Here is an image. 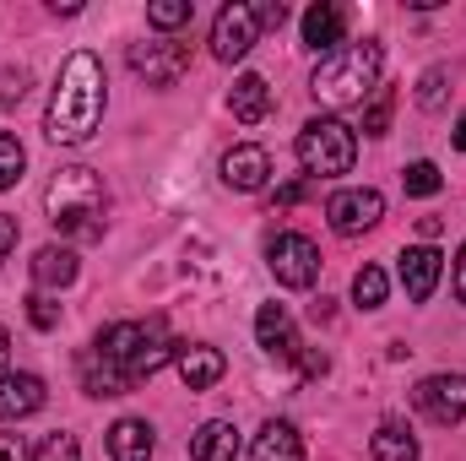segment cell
<instances>
[{
  "instance_id": "cell-1",
  "label": "cell",
  "mask_w": 466,
  "mask_h": 461,
  "mask_svg": "<svg viewBox=\"0 0 466 461\" xmlns=\"http://www.w3.org/2000/svg\"><path fill=\"white\" fill-rule=\"evenodd\" d=\"M104 87H109V82H104V60H98L93 49L66 55V66H60V77H55V87H49L44 136H49L55 147H82V141H93V130L104 125V104H109Z\"/></svg>"
},
{
  "instance_id": "cell-2",
  "label": "cell",
  "mask_w": 466,
  "mask_h": 461,
  "mask_svg": "<svg viewBox=\"0 0 466 461\" xmlns=\"http://www.w3.org/2000/svg\"><path fill=\"white\" fill-rule=\"evenodd\" d=\"M380 60H385V55H380L374 38L342 44V49L320 55V66H315V77H309V93H315L326 109H352V104L374 98V87H380Z\"/></svg>"
},
{
  "instance_id": "cell-3",
  "label": "cell",
  "mask_w": 466,
  "mask_h": 461,
  "mask_svg": "<svg viewBox=\"0 0 466 461\" xmlns=\"http://www.w3.org/2000/svg\"><path fill=\"white\" fill-rule=\"evenodd\" d=\"M44 207H49V223L66 239H98L104 233V179L87 163H71L49 179Z\"/></svg>"
},
{
  "instance_id": "cell-4",
  "label": "cell",
  "mask_w": 466,
  "mask_h": 461,
  "mask_svg": "<svg viewBox=\"0 0 466 461\" xmlns=\"http://www.w3.org/2000/svg\"><path fill=\"white\" fill-rule=\"evenodd\" d=\"M293 152H299V163H304V174H309V179H342V174H352V158H358V136H352L348 119L315 115L309 125H304V130H299Z\"/></svg>"
},
{
  "instance_id": "cell-5",
  "label": "cell",
  "mask_w": 466,
  "mask_h": 461,
  "mask_svg": "<svg viewBox=\"0 0 466 461\" xmlns=\"http://www.w3.org/2000/svg\"><path fill=\"white\" fill-rule=\"evenodd\" d=\"M266 266H271L277 288L304 293V288H315V277H320V250H315V239H304V233H277V239L266 244Z\"/></svg>"
},
{
  "instance_id": "cell-6",
  "label": "cell",
  "mask_w": 466,
  "mask_h": 461,
  "mask_svg": "<svg viewBox=\"0 0 466 461\" xmlns=\"http://www.w3.org/2000/svg\"><path fill=\"white\" fill-rule=\"evenodd\" d=\"M412 407H418L429 424L456 429V424L466 418V374H429V380H418Z\"/></svg>"
},
{
  "instance_id": "cell-7",
  "label": "cell",
  "mask_w": 466,
  "mask_h": 461,
  "mask_svg": "<svg viewBox=\"0 0 466 461\" xmlns=\"http://www.w3.org/2000/svg\"><path fill=\"white\" fill-rule=\"evenodd\" d=\"M130 71L147 77V87H174L190 71V44L157 38V44H130Z\"/></svg>"
},
{
  "instance_id": "cell-8",
  "label": "cell",
  "mask_w": 466,
  "mask_h": 461,
  "mask_svg": "<svg viewBox=\"0 0 466 461\" xmlns=\"http://www.w3.org/2000/svg\"><path fill=\"white\" fill-rule=\"evenodd\" d=\"M385 218V196L380 190H369V185H352V190H337L331 201H326V223L342 233V239H358V233H369L374 223Z\"/></svg>"
},
{
  "instance_id": "cell-9",
  "label": "cell",
  "mask_w": 466,
  "mask_h": 461,
  "mask_svg": "<svg viewBox=\"0 0 466 461\" xmlns=\"http://www.w3.org/2000/svg\"><path fill=\"white\" fill-rule=\"evenodd\" d=\"M255 38H260V22H255V5H244V0H233L218 11V22H212V55L233 66V60H244L249 49H255Z\"/></svg>"
},
{
  "instance_id": "cell-10",
  "label": "cell",
  "mask_w": 466,
  "mask_h": 461,
  "mask_svg": "<svg viewBox=\"0 0 466 461\" xmlns=\"http://www.w3.org/2000/svg\"><path fill=\"white\" fill-rule=\"evenodd\" d=\"M396 277H401V288H407V299H412V304H429V299H434V288H440V277H445V255H440L434 244H407V250H401Z\"/></svg>"
},
{
  "instance_id": "cell-11",
  "label": "cell",
  "mask_w": 466,
  "mask_h": 461,
  "mask_svg": "<svg viewBox=\"0 0 466 461\" xmlns=\"http://www.w3.org/2000/svg\"><path fill=\"white\" fill-rule=\"evenodd\" d=\"M163 332H168V326H163L157 315H152V321H115V326H104V332H98V343H93V347H98L104 358H115L119 369L130 374L136 353L152 343V337H163Z\"/></svg>"
},
{
  "instance_id": "cell-12",
  "label": "cell",
  "mask_w": 466,
  "mask_h": 461,
  "mask_svg": "<svg viewBox=\"0 0 466 461\" xmlns=\"http://www.w3.org/2000/svg\"><path fill=\"white\" fill-rule=\"evenodd\" d=\"M44 402H49V391H44L38 374H27V369H5V374H0V424H22V418H33Z\"/></svg>"
},
{
  "instance_id": "cell-13",
  "label": "cell",
  "mask_w": 466,
  "mask_h": 461,
  "mask_svg": "<svg viewBox=\"0 0 466 461\" xmlns=\"http://www.w3.org/2000/svg\"><path fill=\"white\" fill-rule=\"evenodd\" d=\"M266 179H271V152H266V147L244 141V147L223 152V185H228V190L249 196V190H266Z\"/></svg>"
},
{
  "instance_id": "cell-14",
  "label": "cell",
  "mask_w": 466,
  "mask_h": 461,
  "mask_svg": "<svg viewBox=\"0 0 466 461\" xmlns=\"http://www.w3.org/2000/svg\"><path fill=\"white\" fill-rule=\"evenodd\" d=\"M174 369H179V380H185L190 391H212V385L228 374V358H223L218 347H207V343H179Z\"/></svg>"
},
{
  "instance_id": "cell-15",
  "label": "cell",
  "mask_w": 466,
  "mask_h": 461,
  "mask_svg": "<svg viewBox=\"0 0 466 461\" xmlns=\"http://www.w3.org/2000/svg\"><path fill=\"white\" fill-rule=\"evenodd\" d=\"M255 343L266 347L271 358H282V364L304 353L299 332H293V315H288L282 304H260V310H255Z\"/></svg>"
},
{
  "instance_id": "cell-16",
  "label": "cell",
  "mask_w": 466,
  "mask_h": 461,
  "mask_svg": "<svg viewBox=\"0 0 466 461\" xmlns=\"http://www.w3.org/2000/svg\"><path fill=\"white\" fill-rule=\"evenodd\" d=\"M76 374H82V391H87V396H130V391H136V380L119 369L115 358H104L98 347H87V353L76 358Z\"/></svg>"
},
{
  "instance_id": "cell-17",
  "label": "cell",
  "mask_w": 466,
  "mask_h": 461,
  "mask_svg": "<svg viewBox=\"0 0 466 461\" xmlns=\"http://www.w3.org/2000/svg\"><path fill=\"white\" fill-rule=\"evenodd\" d=\"M342 33H348V11H342V5H331V0H315V5L304 11V44H309L315 55H331V49H342Z\"/></svg>"
},
{
  "instance_id": "cell-18",
  "label": "cell",
  "mask_w": 466,
  "mask_h": 461,
  "mask_svg": "<svg viewBox=\"0 0 466 461\" xmlns=\"http://www.w3.org/2000/svg\"><path fill=\"white\" fill-rule=\"evenodd\" d=\"M249 461H304V440L288 418H266L260 435L249 440Z\"/></svg>"
},
{
  "instance_id": "cell-19",
  "label": "cell",
  "mask_w": 466,
  "mask_h": 461,
  "mask_svg": "<svg viewBox=\"0 0 466 461\" xmlns=\"http://www.w3.org/2000/svg\"><path fill=\"white\" fill-rule=\"evenodd\" d=\"M76 271H82V261H76V250H71V244H44V250L33 255V282H38V293L71 288V282H76Z\"/></svg>"
},
{
  "instance_id": "cell-20",
  "label": "cell",
  "mask_w": 466,
  "mask_h": 461,
  "mask_svg": "<svg viewBox=\"0 0 466 461\" xmlns=\"http://www.w3.org/2000/svg\"><path fill=\"white\" fill-rule=\"evenodd\" d=\"M233 456H238V429L228 418H207L190 435V461H233Z\"/></svg>"
},
{
  "instance_id": "cell-21",
  "label": "cell",
  "mask_w": 466,
  "mask_h": 461,
  "mask_svg": "<svg viewBox=\"0 0 466 461\" xmlns=\"http://www.w3.org/2000/svg\"><path fill=\"white\" fill-rule=\"evenodd\" d=\"M157 440H152V424L147 418H119L109 429V461H152Z\"/></svg>"
},
{
  "instance_id": "cell-22",
  "label": "cell",
  "mask_w": 466,
  "mask_h": 461,
  "mask_svg": "<svg viewBox=\"0 0 466 461\" xmlns=\"http://www.w3.org/2000/svg\"><path fill=\"white\" fill-rule=\"evenodd\" d=\"M228 109H233L238 125H260V119L271 115V87H266V77L244 71V77L233 82V93H228Z\"/></svg>"
},
{
  "instance_id": "cell-23",
  "label": "cell",
  "mask_w": 466,
  "mask_h": 461,
  "mask_svg": "<svg viewBox=\"0 0 466 461\" xmlns=\"http://www.w3.org/2000/svg\"><path fill=\"white\" fill-rule=\"evenodd\" d=\"M369 451H374V461H418V435H412L407 424H396V418H385V424L374 429V440H369Z\"/></svg>"
},
{
  "instance_id": "cell-24",
  "label": "cell",
  "mask_w": 466,
  "mask_h": 461,
  "mask_svg": "<svg viewBox=\"0 0 466 461\" xmlns=\"http://www.w3.org/2000/svg\"><path fill=\"white\" fill-rule=\"evenodd\" d=\"M385 293H390V277H385L380 266H363V271L352 277V304H358V310H380Z\"/></svg>"
},
{
  "instance_id": "cell-25",
  "label": "cell",
  "mask_w": 466,
  "mask_h": 461,
  "mask_svg": "<svg viewBox=\"0 0 466 461\" xmlns=\"http://www.w3.org/2000/svg\"><path fill=\"white\" fill-rule=\"evenodd\" d=\"M190 16H196L190 0H152V5H147V22H152L157 33H174V27H185Z\"/></svg>"
},
{
  "instance_id": "cell-26",
  "label": "cell",
  "mask_w": 466,
  "mask_h": 461,
  "mask_svg": "<svg viewBox=\"0 0 466 461\" xmlns=\"http://www.w3.org/2000/svg\"><path fill=\"white\" fill-rule=\"evenodd\" d=\"M401 185H407V196H418V201H429V196H440V169L429 163V158H418V163H407V174H401Z\"/></svg>"
},
{
  "instance_id": "cell-27",
  "label": "cell",
  "mask_w": 466,
  "mask_h": 461,
  "mask_svg": "<svg viewBox=\"0 0 466 461\" xmlns=\"http://www.w3.org/2000/svg\"><path fill=\"white\" fill-rule=\"evenodd\" d=\"M22 169H27V152H22V141H16L11 130H0V190H11V185L22 179Z\"/></svg>"
},
{
  "instance_id": "cell-28",
  "label": "cell",
  "mask_w": 466,
  "mask_h": 461,
  "mask_svg": "<svg viewBox=\"0 0 466 461\" xmlns=\"http://www.w3.org/2000/svg\"><path fill=\"white\" fill-rule=\"evenodd\" d=\"M390 109H396V93L390 87H374V98L363 109V136H385L390 130Z\"/></svg>"
},
{
  "instance_id": "cell-29",
  "label": "cell",
  "mask_w": 466,
  "mask_h": 461,
  "mask_svg": "<svg viewBox=\"0 0 466 461\" xmlns=\"http://www.w3.org/2000/svg\"><path fill=\"white\" fill-rule=\"evenodd\" d=\"M445 82H451V71H445V66H429L423 82H418V104H423V109H440V104H445Z\"/></svg>"
},
{
  "instance_id": "cell-30",
  "label": "cell",
  "mask_w": 466,
  "mask_h": 461,
  "mask_svg": "<svg viewBox=\"0 0 466 461\" xmlns=\"http://www.w3.org/2000/svg\"><path fill=\"white\" fill-rule=\"evenodd\" d=\"M27 321H33L38 332H55V326H60V304H55L49 293H27Z\"/></svg>"
},
{
  "instance_id": "cell-31",
  "label": "cell",
  "mask_w": 466,
  "mask_h": 461,
  "mask_svg": "<svg viewBox=\"0 0 466 461\" xmlns=\"http://www.w3.org/2000/svg\"><path fill=\"white\" fill-rule=\"evenodd\" d=\"M33 461H82V446H76L71 435H49V440L33 451Z\"/></svg>"
},
{
  "instance_id": "cell-32",
  "label": "cell",
  "mask_w": 466,
  "mask_h": 461,
  "mask_svg": "<svg viewBox=\"0 0 466 461\" xmlns=\"http://www.w3.org/2000/svg\"><path fill=\"white\" fill-rule=\"evenodd\" d=\"M27 66H16V71H0V109H11V104H22L27 98Z\"/></svg>"
},
{
  "instance_id": "cell-33",
  "label": "cell",
  "mask_w": 466,
  "mask_h": 461,
  "mask_svg": "<svg viewBox=\"0 0 466 461\" xmlns=\"http://www.w3.org/2000/svg\"><path fill=\"white\" fill-rule=\"evenodd\" d=\"M255 22H260V33H266V27H282V22H288V5H282V0H266V5H255Z\"/></svg>"
},
{
  "instance_id": "cell-34",
  "label": "cell",
  "mask_w": 466,
  "mask_h": 461,
  "mask_svg": "<svg viewBox=\"0 0 466 461\" xmlns=\"http://www.w3.org/2000/svg\"><path fill=\"white\" fill-rule=\"evenodd\" d=\"M0 461H33V451H27V440L5 429V435H0Z\"/></svg>"
},
{
  "instance_id": "cell-35",
  "label": "cell",
  "mask_w": 466,
  "mask_h": 461,
  "mask_svg": "<svg viewBox=\"0 0 466 461\" xmlns=\"http://www.w3.org/2000/svg\"><path fill=\"white\" fill-rule=\"evenodd\" d=\"M16 239H22V229H16V218H5V212H0V266L11 261V250H16Z\"/></svg>"
},
{
  "instance_id": "cell-36",
  "label": "cell",
  "mask_w": 466,
  "mask_h": 461,
  "mask_svg": "<svg viewBox=\"0 0 466 461\" xmlns=\"http://www.w3.org/2000/svg\"><path fill=\"white\" fill-rule=\"evenodd\" d=\"M456 299L466 304V244L456 250Z\"/></svg>"
},
{
  "instance_id": "cell-37",
  "label": "cell",
  "mask_w": 466,
  "mask_h": 461,
  "mask_svg": "<svg viewBox=\"0 0 466 461\" xmlns=\"http://www.w3.org/2000/svg\"><path fill=\"white\" fill-rule=\"evenodd\" d=\"M299 196H304V179H293V185H282V190H277V207H293Z\"/></svg>"
},
{
  "instance_id": "cell-38",
  "label": "cell",
  "mask_w": 466,
  "mask_h": 461,
  "mask_svg": "<svg viewBox=\"0 0 466 461\" xmlns=\"http://www.w3.org/2000/svg\"><path fill=\"white\" fill-rule=\"evenodd\" d=\"M451 141H456V147H461V152H466V115L456 119V136H451Z\"/></svg>"
},
{
  "instance_id": "cell-39",
  "label": "cell",
  "mask_w": 466,
  "mask_h": 461,
  "mask_svg": "<svg viewBox=\"0 0 466 461\" xmlns=\"http://www.w3.org/2000/svg\"><path fill=\"white\" fill-rule=\"evenodd\" d=\"M5 353H11V337H5V326H0V374H5Z\"/></svg>"
}]
</instances>
